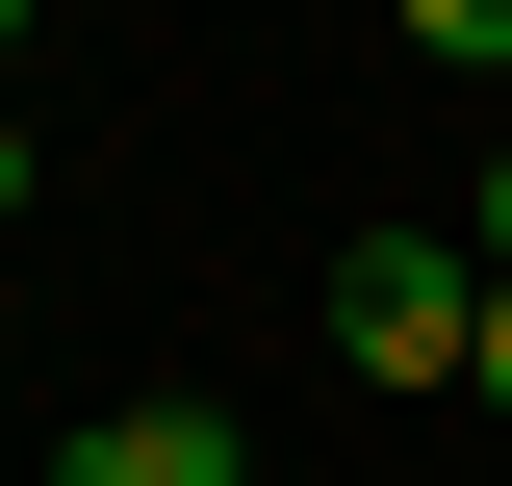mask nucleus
<instances>
[{
	"mask_svg": "<svg viewBox=\"0 0 512 486\" xmlns=\"http://www.w3.org/2000/svg\"><path fill=\"white\" fill-rule=\"evenodd\" d=\"M333 333H359V384H487V256L461 231H359L333 256Z\"/></svg>",
	"mask_w": 512,
	"mask_h": 486,
	"instance_id": "f257e3e1",
	"label": "nucleus"
},
{
	"mask_svg": "<svg viewBox=\"0 0 512 486\" xmlns=\"http://www.w3.org/2000/svg\"><path fill=\"white\" fill-rule=\"evenodd\" d=\"M52 486H256V435H231V410H103Z\"/></svg>",
	"mask_w": 512,
	"mask_h": 486,
	"instance_id": "f03ea898",
	"label": "nucleus"
},
{
	"mask_svg": "<svg viewBox=\"0 0 512 486\" xmlns=\"http://www.w3.org/2000/svg\"><path fill=\"white\" fill-rule=\"evenodd\" d=\"M384 26H410L436 77H512V0H384Z\"/></svg>",
	"mask_w": 512,
	"mask_h": 486,
	"instance_id": "7ed1b4c3",
	"label": "nucleus"
},
{
	"mask_svg": "<svg viewBox=\"0 0 512 486\" xmlns=\"http://www.w3.org/2000/svg\"><path fill=\"white\" fill-rule=\"evenodd\" d=\"M461 256H487V282H512V154H487V205H461Z\"/></svg>",
	"mask_w": 512,
	"mask_h": 486,
	"instance_id": "20e7f679",
	"label": "nucleus"
},
{
	"mask_svg": "<svg viewBox=\"0 0 512 486\" xmlns=\"http://www.w3.org/2000/svg\"><path fill=\"white\" fill-rule=\"evenodd\" d=\"M487 410H512V282H487Z\"/></svg>",
	"mask_w": 512,
	"mask_h": 486,
	"instance_id": "39448f33",
	"label": "nucleus"
},
{
	"mask_svg": "<svg viewBox=\"0 0 512 486\" xmlns=\"http://www.w3.org/2000/svg\"><path fill=\"white\" fill-rule=\"evenodd\" d=\"M0 205H26V128H0Z\"/></svg>",
	"mask_w": 512,
	"mask_h": 486,
	"instance_id": "423d86ee",
	"label": "nucleus"
},
{
	"mask_svg": "<svg viewBox=\"0 0 512 486\" xmlns=\"http://www.w3.org/2000/svg\"><path fill=\"white\" fill-rule=\"evenodd\" d=\"M0 52H26V0H0Z\"/></svg>",
	"mask_w": 512,
	"mask_h": 486,
	"instance_id": "0eeeda50",
	"label": "nucleus"
}]
</instances>
